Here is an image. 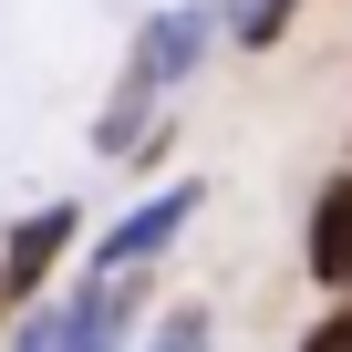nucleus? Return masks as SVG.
Here are the masks:
<instances>
[{
	"mask_svg": "<svg viewBox=\"0 0 352 352\" xmlns=\"http://www.w3.org/2000/svg\"><path fill=\"white\" fill-rule=\"evenodd\" d=\"M218 32H228V11H218V0H176V11H155V21L135 32V63H124V73L166 94V83H187V73L208 63V42H218Z\"/></svg>",
	"mask_w": 352,
	"mask_h": 352,
	"instance_id": "nucleus-1",
	"label": "nucleus"
},
{
	"mask_svg": "<svg viewBox=\"0 0 352 352\" xmlns=\"http://www.w3.org/2000/svg\"><path fill=\"white\" fill-rule=\"evenodd\" d=\"M135 311H145V270H94L63 300V352H124Z\"/></svg>",
	"mask_w": 352,
	"mask_h": 352,
	"instance_id": "nucleus-2",
	"label": "nucleus"
},
{
	"mask_svg": "<svg viewBox=\"0 0 352 352\" xmlns=\"http://www.w3.org/2000/svg\"><path fill=\"white\" fill-rule=\"evenodd\" d=\"M197 176L187 187H166V197H145V208H124L114 228H104V249H94V270H145V259H166L176 239H187V218H197Z\"/></svg>",
	"mask_w": 352,
	"mask_h": 352,
	"instance_id": "nucleus-3",
	"label": "nucleus"
},
{
	"mask_svg": "<svg viewBox=\"0 0 352 352\" xmlns=\"http://www.w3.org/2000/svg\"><path fill=\"white\" fill-rule=\"evenodd\" d=\"M83 239V208L73 197H52L42 218H21L11 239H0V290H11V300H42V280H52V259Z\"/></svg>",
	"mask_w": 352,
	"mask_h": 352,
	"instance_id": "nucleus-4",
	"label": "nucleus"
},
{
	"mask_svg": "<svg viewBox=\"0 0 352 352\" xmlns=\"http://www.w3.org/2000/svg\"><path fill=\"white\" fill-rule=\"evenodd\" d=\"M300 270L321 290L352 300V176H321V197H311V228H300Z\"/></svg>",
	"mask_w": 352,
	"mask_h": 352,
	"instance_id": "nucleus-5",
	"label": "nucleus"
},
{
	"mask_svg": "<svg viewBox=\"0 0 352 352\" xmlns=\"http://www.w3.org/2000/svg\"><path fill=\"white\" fill-rule=\"evenodd\" d=\"M218 11H228V42H249V52H270V42L290 32V11H300V0H218Z\"/></svg>",
	"mask_w": 352,
	"mask_h": 352,
	"instance_id": "nucleus-6",
	"label": "nucleus"
},
{
	"mask_svg": "<svg viewBox=\"0 0 352 352\" xmlns=\"http://www.w3.org/2000/svg\"><path fill=\"white\" fill-rule=\"evenodd\" d=\"M145 352H218V321H208V300H176V311L145 331Z\"/></svg>",
	"mask_w": 352,
	"mask_h": 352,
	"instance_id": "nucleus-7",
	"label": "nucleus"
},
{
	"mask_svg": "<svg viewBox=\"0 0 352 352\" xmlns=\"http://www.w3.org/2000/svg\"><path fill=\"white\" fill-rule=\"evenodd\" d=\"M11 352H63V300H32L11 321Z\"/></svg>",
	"mask_w": 352,
	"mask_h": 352,
	"instance_id": "nucleus-8",
	"label": "nucleus"
},
{
	"mask_svg": "<svg viewBox=\"0 0 352 352\" xmlns=\"http://www.w3.org/2000/svg\"><path fill=\"white\" fill-rule=\"evenodd\" d=\"M300 352H352V300H342V311H321V321L300 331Z\"/></svg>",
	"mask_w": 352,
	"mask_h": 352,
	"instance_id": "nucleus-9",
	"label": "nucleus"
},
{
	"mask_svg": "<svg viewBox=\"0 0 352 352\" xmlns=\"http://www.w3.org/2000/svg\"><path fill=\"white\" fill-rule=\"evenodd\" d=\"M0 311H11V290H0Z\"/></svg>",
	"mask_w": 352,
	"mask_h": 352,
	"instance_id": "nucleus-10",
	"label": "nucleus"
}]
</instances>
